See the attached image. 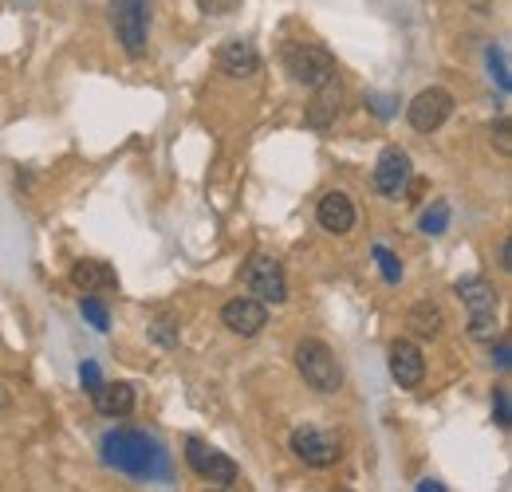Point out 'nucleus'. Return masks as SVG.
Instances as JSON below:
<instances>
[{"instance_id": "obj_1", "label": "nucleus", "mask_w": 512, "mask_h": 492, "mask_svg": "<svg viewBox=\"0 0 512 492\" xmlns=\"http://www.w3.org/2000/svg\"><path fill=\"white\" fill-rule=\"evenodd\" d=\"M103 461L115 465L127 477H166L170 473V457L166 449L138 430H115L103 437Z\"/></svg>"}, {"instance_id": "obj_2", "label": "nucleus", "mask_w": 512, "mask_h": 492, "mask_svg": "<svg viewBox=\"0 0 512 492\" xmlns=\"http://www.w3.org/2000/svg\"><path fill=\"white\" fill-rule=\"evenodd\" d=\"M457 296L469 308V335L481 339V343L497 339V288L489 280H477L473 276V280H461L457 284Z\"/></svg>"}, {"instance_id": "obj_3", "label": "nucleus", "mask_w": 512, "mask_h": 492, "mask_svg": "<svg viewBox=\"0 0 512 492\" xmlns=\"http://www.w3.org/2000/svg\"><path fill=\"white\" fill-rule=\"evenodd\" d=\"M296 370H300L304 382H308L312 390H320V394H335V390L343 386V370H339V363H335L331 347L320 343V339H304V343H296Z\"/></svg>"}, {"instance_id": "obj_4", "label": "nucleus", "mask_w": 512, "mask_h": 492, "mask_svg": "<svg viewBox=\"0 0 512 492\" xmlns=\"http://www.w3.org/2000/svg\"><path fill=\"white\" fill-rule=\"evenodd\" d=\"M280 60L288 67V75L296 83H304V87H320V83H327L335 75V60L320 44H284Z\"/></svg>"}, {"instance_id": "obj_5", "label": "nucleus", "mask_w": 512, "mask_h": 492, "mask_svg": "<svg viewBox=\"0 0 512 492\" xmlns=\"http://www.w3.org/2000/svg\"><path fill=\"white\" fill-rule=\"evenodd\" d=\"M111 20L119 32V44L127 48V56L146 52V32H150V0H111Z\"/></svg>"}, {"instance_id": "obj_6", "label": "nucleus", "mask_w": 512, "mask_h": 492, "mask_svg": "<svg viewBox=\"0 0 512 492\" xmlns=\"http://www.w3.org/2000/svg\"><path fill=\"white\" fill-rule=\"evenodd\" d=\"M186 465H190L193 473L201 477V481H209V485H221V489H229V485H237V465L221 453V449H213V445H205L201 437H190L186 441Z\"/></svg>"}, {"instance_id": "obj_7", "label": "nucleus", "mask_w": 512, "mask_h": 492, "mask_svg": "<svg viewBox=\"0 0 512 492\" xmlns=\"http://www.w3.org/2000/svg\"><path fill=\"white\" fill-rule=\"evenodd\" d=\"M241 280H245V288L253 292L256 300H264V304H284V300H288L284 268H280L272 256H260V252L249 256V264H245Z\"/></svg>"}, {"instance_id": "obj_8", "label": "nucleus", "mask_w": 512, "mask_h": 492, "mask_svg": "<svg viewBox=\"0 0 512 492\" xmlns=\"http://www.w3.org/2000/svg\"><path fill=\"white\" fill-rule=\"evenodd\" d=\"M339 437L327 430H316V426H304V430L292 433V453L304 461V465H312V469H327V465H335L339 461Z\"/></svg>"}, {"instance_id": "obj_9", "label": "nucleus", "mask_w": 512, "mask_h": 492, "mask_svg": "<svg viewBox=\"0 0 512 492\" xmlns=\"http://www.w3.org/2000/svg\"><path fill=\"white\" fill-rule=\"evenodd\" d=\"M449 115H453V95L442 91V87H430V91L414 95V103L406 107V119L418 134H434Z\"/></svg>"}, {"instance_id": "obj_10", "label": "nucleus", "mask_w": 512, "mask_h": 492, "mask_svg": "<svg viewBox=\"0 0 512 492\" xmlns=\"http://www.w3.org/2000/svg\"><path fill=\"white\" fill-rule=\"evenodd\" d=\"M221 323H225L233 335L253 339V335L264 331V323H268V308H264V300H256V296H237V300H229V304L221 308Z\"/></svg>"}, {"instance_id": "obj_11", "label": "nucleus", "mask_w": 512, "mask_h": 492, "mask_svg": "<svg viewBox=\"0 0 512 492\" xmlns=\"http://www.w3.org/2000/svg\"><path fill=\"white\" fill-rule=\"evenodd\" d=\"M410 182V154L398 150V146H386L375 162V189L386 197H398Z\"/></svg>"}, {"instance_id": "obj_12", "label": "nucleus", "mask_w": 512, "mask_h": 492, "mask_svg": "<svg viewBox=\"0 0 512 492\" xmlns=\"http://www.w3.org/2000/svg\"><path fill=\"white\" fill-rule=\"evenodd\" d=\"M390 374H394V382H398L402 390H418V386H422L426 359H422V351H418L410 339H398V343L390 347Z\"/></svg>"}, {"instance_id": "obj_13", "label": "nucleus", "mask_w": 512, "mask_h": 492, "mask_svg": "<svg viewBox=\"0 0 512 492\" xmlns=\"http://www.w3.org/2000/svg\"><path fill=\"white\" fill-rule=\"evenodd\" d=\"M316 221H320L327 233H335V237L351 233V229H355V205H351V197L339 193V189L323 193L320 209H316Z\"/></svg>"}, {"instance_id": "obj_14", "label": "nucleus", "mask_w": 512, "mask_h": 492, "mask_svg": "<svg viewBox=\"0 0 512 492\" xmlns=\"http://www.w3.org/2000/svg\"><path fill=\"white\" fill-rule=\"evenodd\" d=\"M91 402L103 418H123L134 410V386L130 382H99V386H91Z\"/></svg>"}, {"instance_id": "obj_15", "label": "nucleus", "mask_w": 512, "mask_h": 492, "mask_svg": "<svg viewBox=\"0 0 512 492\" xmlns=\"http://www.w3.org/2000/svg\"><path fill=\"white\" fill-rule=\"evenodd\" d=\"M339 111H343V87H339V79L331 75L327 83L316 87V99L308 103V123L331 126L335 119H339Z\"/></svg>"}, {"instance_id": "obj_16", "label": "nucleus", "mask_w": 512, "mask_h": 492, "mask_svg": "<svg viewBox=\"0 0 512 492\" xmlns=\"http://www.w3.org/2000/svg\"><path fill=\"white\" fill-rule=\"evenodd\" d=\"M217 67L225 75H253L256 67H260V56H256V48L249 40H225L217 48Z\"/></svg>"}, {"instance_id": "obj_17", "label": "nucleus", "mask_w": 512, "mask_h": 492, "mask_svg": "<svg viewBox=\"0 0 512 492\" xmlns=\"http://www.w3.org/2000/svg\"><path fill=\"white\" fill-rule=\"evenodd\" d=\"M71 284L83 288V292H103V288H119V276H115V268L103 264V260H79V264L71 268Z\"/></svg>"}, {"instance_id": "obj_18", "label": "nucleus", "mask_w": 512, "mask_h": 492, "mask_svg": "<svg viewBox=\"0 0 512 492\" xmlns=\"http://www.w3.org/2000/svg\"><path fill=\"white\" fill-rule=\"evenodd\" d=\"M406 323H410L414 335H422V339H438V335H442V311L434 308V304H414L410 315H406Z\"/></svg>"}, {"instance_id": "obj_19", "label": "nucleus", "mask_w": 512, "mask_h": 492, "mask_svg": "<svg viewBox=\"0 0 512 492\" xmlns=\"http://www.w3.org/2000/svg\"><path fill=\"white\" fill-rule=\"evenodd\" d=\"M446 225H449V205L446 201H434V205L422 213V233L438 237V233H446Z\"/></svg>"}, {"instance_id": "obj_20", "label": "nucleus", "mask_w": 512, "mask_h": 492, "mask_svg": "<svg viewBox=\"0 0 512 492\" xmlns=\"http://www.w3.org/2000/svg\"><path fill=\"white\" fill-rule=\"evenodd\" d=\"M375 260H379V268H383L386 284H398V280H402V264H398V256H394L390 248L375 245Z\"/></svg>"}, {"instance_id": "obj_21", "label": "nucleus", "mask_w": 512, "mask_h": 492, "mask_svg": "<svg viewBox=\"0 0 512 492\" xmlns=\"http://www.w3.org/2000/svg\"><path fill=\"white\" fill-rule=\"evenodd\" d=\"M79 311H83V315L91 319V327H95V331H107V327H111V315H107V308H103L99 300L83 296V300H79Z\"/></svg>"}, {"instance_id": "obj_22", "label": "nucleus", "mask_w": 512, "mask_h": 492, "mask_svg": "<svg viewBox=\"0 0 512 492\" xmlns=\"http://www.w3.org/2000/svg\"><path fill=\"white\" fill-rule=\"evenodd\" d=\"M493 406H497V426H501V430H509V426H512L509 386H497V390H493Z\"/></svg>"}, {"instance_id": "obj_23", "label": "nucleus", "mask_w": 512, "mask_h": 492, "mask_svg": "<svg viewBox=\"0 0 512 492\" xmlns=\"http://www.w3.org/2000/svg\"><path fill=\"white\" fill-rule=\"evenodd\" d=\"M201 12H209V16H233L237 8H241V0H193Z\"/></svg>"}, {"instance_id": "obj_24", "label": "nucleus", "mask_w": 512, "mask_h": 492, "mask_svg": "<svg viewBox=\"0 0 512 492\" xmlns=\"http://www.w3.org/2000/svg\"><path fill=\"white\" fill-rule=\"evenodd\" d=\"M489 67H493L501 91H509V63H505V56H501V48H489Z\"/></svg>"}, {"instance_id": "obj_25", "label": "nucleus", "mask_w": 512, "mask_h": 492, "mask_svg": "<svg viewBox=\"0 0 512 492\" xmlns=\"http://www.w3.org/2000/svg\"><path fill=\"white\" fill-rule=\"evenodd\" d=\"M154 339H158L162 347H174V343H178V327H174L170 319H158V323H154Z\"/></svg>"}, {"instance_id": "obj_26", "label": "nucleus", "mask_w": 512, "mask_h": 492, "mask_svg": "<svg viewBox=\"0 0 512 492\" xmlns=\"http://www.w3.org/2000/svg\"><path fill=\"white\" fill-rule=\"evenodd\" d=\"M79 378H83V382H87V390H91V386H99V382H103V378H99V367H95V363H83V367H79Z\"/></svg>"}, {"instance_id": "obj_27", "label": "nucleus", "mask_w": 512, "mask_h": 492, "mask_svg": "<svg viewBox=\"0 0 512 492\" xmlns=\"http://www.w3.org/2000/svg\"><path fill=\"white\" fill-rule=\"evenodd\" d=\"M497 146H501V154H509V123L505 119L497 123Z\"/></svg>"}, {"instance_id": "obj_28", "label": "nucleus", "mask_w": 512, "mask_h": 492, "mask_svg": "<svg viewBox=\"0 0 512 492\" xmlns=\"http://www.w3.org/2000/svg\"><path fill=\"white\" fill-rule=\"evenodd\" d=\"M497 367H501V370L509 367V343H505V339L497 343Z\"/></svg>"}, {"instance_id": "obj_29", "label": "nucleus", "mask_w": 512, "mask_h": 492, "mask_svg": "<svg viewBox=\"0 0 512 492\" xmlns=\"http://www.w3.org/2000/svg\"><path fill=\"white\" fill-rule=\"evenodd\" d=\"M371 103H375V111H379V115H390V99H371Z\"/></svg>"}, {"instance_id": "obj_30", "label": "nucleus", "mask_w": 512, "mask_h": 492, "mask_svg": "<svg viewBox=\"0 0 512 492\" xmlns=\"http://www.w3.org/2000/svg\"><path fill=\"white\" fill-rule=\"evenodd\" d=\"M418 489H422V492H442V485H438V481H422Z\"/></svg>"}, {"instance_id": "obj_31", "label": "nucleus", "mask_w": 512, "mask_h": 492, "mask_svg": "<svg viewBox=\"0 0 512 492\" xmlns=\"http://www.w3.org/2000/svg\"><path fill=\"white\" fill-rule=\"evenodd\" d=\"M4 406H8V390L0 386V410H4Z\"/></svg>"}]
</instances>
